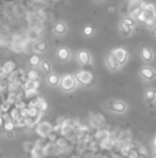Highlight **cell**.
I'll return each instance as SVG.
<instances>
[{"label":"cell","mask_w":156,"mask_h":158,"mask_svg":"<svg viewBox=\"0 0 156 158\" xmlns=\"http://www.w3.org/2000/svg\"><path fill=\"white\" fill-rule=\"evenodd\" d=\"M60 85H61V88L64 92H71V90H75V87L77 85V81L75 76L72 75V74H65L60 80Z\"/></svg>","instance_id":"1"},{"label":"cell","mask_w":156,"mask_h":158,"mask_svg":"<svg viewBox=\"0 0 156 158\" xmlns=\"http://www.w3.org/2000/svg\"><path fill=\"white\" fill-rule=\"evenodd\" d=\"M111 54L113 55V57L115 58V60L118 61V64L120 66H123V65L126 64L127 58H128V53L125 48L123 47H118L115 48V50L111 52Z\"/></svg>","instance_id":"2"},{"label":"cell","mask_w":156,"mask_h":158,"mask_svg":"<svg viewBox=\"0 0 156 158\" xmlns=\"http://www.w3.org/2000/svg\"><path fill=\"white\" fill-rule=\"evenodd\" d=\"M75 79L77 82H79L82 85H89L93 80V76L88 71H78L75 73Z\"/></svg>","instance_id":"3"},{"label":"cell","mask_w":156,"mask_h":158,"mask_svg":"<svg viewBox=\"0 0 156 158\" xmlns=\"http://www.w3.org/2000/svg\"><path fill=\"white\" fill-rule=\"evenodd\" d=\"M51 130H52L51 125H50L49 123H46V121L40 123V124H38V127H36V132L43 138L49 135V133L51 132Z\"/></svg>","instance_id":"4"},{"label":"cell","mask_w":156,"mask_h":158,"mask_svg":"<svg viewBox=\"0 0 156 158\" xmlns=\"http://www.w3.org/2000/svg\"><path fill=\"white\" fill-rule=\"evenodd\" d=\"M77 59H78V61H79L81 65H84V66H88V65L91 64L90 53H89L88 51H85V50L79 51L78 54H77Z\"/></svg>","instance_id":"5"},{"label":"cell","mask_w":156,"mask_h":158,"mask_svg":"<svg viewBox=\"0 0 156 158\" xmlns=\"http://www.w3.org/2000/svg\"><path fill=\"white\" fill-rule=\"evenodd\" d=\"M140 74L143 79H145L148 81H151L156 78V71L153 68H151V67H143L141 69Z\"/></svg>","instance_id":"6"},{"label":"cell","mask_w":156,"mask_h":158,"mask_svg":"<svg viewBox=\"0 0 156 158\" xmlns=\"http://www.w3.org/2000/svg\"><path fill=\"white\" fill-rule=\"evenodd\" d=\"M54 31L58 36H64V34L68 32V26L63 22H58V23L55 24Z\"/></svg>","instance_id":"7"},{"label":"cell","mask_w":156,"mask_h":158,"mask_svg":"<svg viewBox=\"0 0 156 158\" xmlns=\"http://www.w3.org/2000/svg\"><path fill=\"white\" fill-rule=\"evenodd\" d=\"M107 66H108V68L110 69V70H112V71H115V70H118L119 67H120V65L118 64V61L115 60V58L113 57L112 54H109L108 56H107Z\"/></svg>","instance_id":"8"},{"label":"cell","mask_w":156,"mask_h":158,"mask_svg":"<svg viewBox=\"0 0 156 158\" xmlns=\"http://www.w3.org/2000/svg\"><path fill=\"white\" fill-rule=\"evenodd\" d=\"M111 109L117 113H124L126 111V104L122 101H115L112 102Z\"/></svg>","instance_id":"9"},{"label":"cell","mask_w":156,"mask_h":158,"mask_svg":"<svg viewBox=\"0 0 156 158\" xmlns=\"http://www.w3.org/2000/svg\"><path fill=\"white\" fill-rule=\"evenodd\" d=\"M71 57V53L70 51L66 47H61L58 50V58L62 61H68Z\"/></svg>","instance_id":"10"},{"label":"cell","mask_w":156,"mask_h":158,"mask_svg":"<svg viewBox=\"0 0 156 158\" xmlns=\"http://www.w3.org/2000/svg\"><path fill=\"white\" fill-rule=\"evenodd\" d=\"M140 54H141V58H142L145 62H150L153 59V52H152L149 47H142Z\"/></svg>","instance_id":"11"},{"label":"cell","mask_w":156,"mask_h":158,"mask_svg":"<svg viewBox=\"0 0 156 158\" xmlns=\"http://www.w3.org/2000/svg\"><path fill=\"white\" fill-rule=\"evenodd\" d=\"M24 90H29V88H33V90H38L40 87V82L38 80H27L23 84Z\"/></svg>","instance_id":"12"},{"label":"cell","mask_w":156,"mask_h":158,"mask_svg":"<svg viewBox=\"0 0 156 158\" xmlns=\"http://www.w3.org/2000/svg\"><path fill=\"white\" fill-rule=\"evenodd\" d=\"M119 27H120L121 33H122L123 36H124V37H128L129 34L131 33V31H133V27H131V26H128L127 24H125L123 21L120 23Z\"/></svg>","instance_id":"13"},{"label":"cell","mask_w":156,"mask_h":158,"mask_svg":"<svg viewBox=\"0 0 156 158\" xmlns=\"http://www.w3.org/2000/svg\"><path fill=\"white\" fill-rule=\"evenodd\" d=\"M143 0H129L128 1V12L135 9H140L143 5Z\"/></svg>","instance_id":"14"},{"label":"cell","mask_w":156,"mask_h":158,"mask_svg":"<svg viewBox=\"0 0 156 158\" xmlns=\"http://www.w3.org/2000/svg\"><path fill=\"white\" fill-rule=\"evenodd\" d=\"M15 67H16L15 62L12 61V60H9V61H7L2 66V70H3V72H5V73L8 75L9 73H11L12 71H14V70H15Z\"/></svg>","instance_id":"15"},{"label":"cell","mask_w":156,"mask_h":158,"mask_svg":"<svg viewBox=\"0 0 156 158\" xmlns=\"http://www.w3.org/2000/svg\"><path fill=\"white\" fill-rule=\"evenodd\" d=\"M153 14L154 13H150V12H147V11H144V10H142V11L139 13V15L137 16V19H136L139 22H141V23H145L150 17L153 16Z\"/></svg>","instance_id":"16"},{"label":"cell","mask_w":156,"mask_h":158,"mask_svg":"<svg viewBox=\"0 0 156 158\" xmlns=\"http://www.w3.org/2000/svg\"><path fill=\"white\" fill-rule=\"evenodd\" d=\"M60 80H61V79H60L59 75H58V74H56V73L49 74V75H48V78H47L48 84L51 85V86H57V85L60 83Z\"/></svg>","instance_id":"17"},{"label":"cell","mask_w":156,"mask_h":158,"mask_svg":"<svg viewBox=\"0 0 156 158\" xmlns=\"http://www.w3.org/2000/svg\"><path fill=\"white\" fill-rule=\"evenodd\" d=\"M47 43L46 42H38V43L34 45L33 50L35 52H38V53H44L46 50H47Z\"/></svg>","instance_id":"18"},{"label":"cell","mask_w":156,"mask_h":158,"mask_svg":"<svg viewBox=\"0 0 156 158\" xmlns=\"http://www.w3.org/2000/svg\"><path fill=\"white\" fill-rule=\"evenodd\" d=\"M156 98V90H148L145 92V99L148 102H152Z\"/></svg>","instance_id":"19"},{"label":"cell","mask_w":156,"mask_h":158,"mask_svg":"<svg viewBox=\"0 0 156 158\" xmlns=\"http://www.w3.org/2000/svg\"><path fill=\"white\" fill-rule=\"evenodd\" d=\"M24 95L26 98L32 99L38 95V90H33V88H29V90H24Z\"/></svg>","instance_id":"20"},{"label":"cell","mask_w":156,"mask_h":158,"mask_svg":"<svg viewBox=\"0 0 156 158\" xmlns=\"http://www.w3.org/2000/svg\"><path fill=\"white\" fill-rule=\"evenodd\" d=\"M11 105H12V103H10L8 100L2 101V102L0 103V111L3 113L9 112V110L11 109Z\"/></svg>","instance_id":"21"},{"label":"cell","mask_w":156,"mask_h":158,"mask_svg":"<svg viewBox=\"0 0 156 158\" xmlns=\"http://www.w3.org/2000/svg\"><path fill=\"white\" fill-rule=\"evenodd\" d=\"M142 10L147 12H150V13H154L156 11V8L154 3H143L142 5Z\"/></svg>","instance_id":"22"},{"label":"cell","mask_w":156,"mask_h":158,"mask_svg":"<svg viewBox=\"0 0 156 158\" xmlns=\"http://www.w3.org/2000/svg\"><path fill=\"white\" fill-rule=\"evenodd\" d=\"M10 116H11V119L13 121H17V119L21 117V114H19V110H18V109H16L15 107H14V109H12L11 113H10Z\"/></svg>","instance_id":"23"},{"label":"cell","mask_w":156,"mask_h":158,"mask_svg":"<svg viewBox=\"0 0 156 158\" xmlns=\"http://www.w3.org/2000/svg\"><path fill=\"white\" fill-rule=\"evenodd\" d=\"M40 64H41V59H40V57H38V55H32L31 57H30V65H31V66L36 67Z\"/></svg>","instance_id":"24"},{"label":"cell","mask_w":156,"mask_h":158,"mask_svg":"<svg viewBox=\"0 0 156 158\" xmlns=\"http://www.w3.org/2000/svg\"><path fill=\"white\" fill-rule=\"evenodd\" d=\"M41 67L44 70V72H46V73H49V72L51 71V66H50L49 62L46 61V60H44V61L41 62Z\"/></svg>","instance_id":"25"},{"label":"cell","mask_w":156,"mask_h":158,"mask_svg":"<svg viewBox=\"0 0 156 158\" xmlns=\"http://www.w3.org/2000/svg\"><path fill=\"white\" fill-rule=\"evenodd\" d=\"M38 73L35 70H30L27 74V80H38Z\"/></svg>","instance_id":"26"},{"label":"cell","mask_w":156,"mask_h":158,"mask_svg":"<svg viewBox=\"0 0 156 158\" xmlns=\"http://www.w3.org/2000/svg\"><path fill=\"white\" fill-rule=\"evenodd\" d=\"M14 107H15L16 109H18V110H21V109L26 108L27 105H26L25 101H23L22 99H17V100L15 101V103H14Z\"/></svg>","instance_id":"27"},{"label":"cell","mask_w":156,"mask_h":158,"mask_svg":"<svg viewBox=\"0 0 156 158\" xmlns=\"http://www.w3.org/2000/svg\"><path fill=\"white\" fill-rule=\"evenodd\" d=\"M3 124H5V129L7 131H12V130H13L14 127H15V125H14V121H12V119H11V121H5Z\"/></svg>","instance_id":"28"},{"label":"cell","mask_w":156,"mask_h":158,"mask_svg":"<svg viewBox=\"0 0 156 158\" xmlns=\"http://www.w3.org/2000/svg\"><path fill=\"white\" fill-rule=\"evenodd\" d=\"M93 31H94V30H93V27L90 25L86 26V27L84 28V34L86 37H91L93 34Z\"/></svg>","instance_id":"29"},{"label":"cell","mask_w":156,"mask_h":158,"mask_svg":"<svg viewBox=\"0 0 156 158\" xmlns=\"http://www.w3.org/2000/svg\"><path fill=\"white\" fill-rule=\"evenodd\" d=\"M14 125L17 127H25L26 126V118L25 117H19L17 121H14Z\"/></svg>","instance_id":"30"},{"label":"cell","mask_w":156,"mask_h":158,"mask_svg":"<svg viewBox=\"0 0 156 158\" xmlns=\"http://www.w3.org/2000/svg\"><path fill=\"white\" fill-rule=\"evenodd\" d=\"M142 11V8H140V9H135L133 10V11H129V15H131V19H134L136 21V19H137V16L139 15V13Z\"/></svg>","instance_id":"31"},{"label":"cell","mask_w":156,"mask_h":158,"mask_svg":"<svg viewBox=\"0 0 156 158\" xmlns=\"http://www.w3.org/2000/svg\"><path fill=\"white\" fill-rule=\"evenodd\" d=\"M47 108H48L47 102H46V101H44V100H42L41 102H40V104H38V109L41 111V112H44V111H46V110H47Z\"/></svg>","instance_id":"32"},{"label":"cell","mask_w":156,"mask_h":158,"mask_svg":"<svg viewBox=\"0 0 156 158\" xmlns=\"http://www.w3.org/2000/svg\"><path fill=\"white\" fill-rule=\"evenodd\" d=\"M123 22H124L125 24H127L128 26H131V27H134L136 24L135 19H131V17H124V19H123Z\"/></svg>","instance_id":"33"},{"label":"cell","mask_w":156,"mask_h":158,"mask_svg":"<svg viewBox=\"0 0 156 158\" xmlns=\"http://www.w3.org/2000/svg\"><path fill=\"white\" fill-rule=\"evenodd\" d=\"M3 123H5V121H3V119H2V117H1V116H0V127H1V126H2V125H3Z\"/></svg>","instance_id":"34"},{"label":"cell","mask_w":156,"mask_h":158,"mask_svg":"<svg viewBox=\"0 0 156 158\" xmlns=\"http://www.w3.org/2000/svg\"><path fill=\"white\" fill-rule=\"evenodd\" d=\"M153 34L156 36V27H154V29H153Z\"/></svg>","instance_id":"35"},{"label":"cell","mask_w":156,"mask_h":158,"mask_svg":"<svg viewBox=\"0 0 156 158\" xmlns=\"http://www.w3.org/2000/svg\"><path fill=\"white\" fill-rule=\"evenodd\" d=\"M153 16H154V19H156V11L154 12V14H153Z\"/></svg>","instance_id":"36"},{"label":"cell","mask_w":156,"mask_h":158,"mask_svg":"<svg viewBox=\"0 0 156 158\" xmlns=\"http://www.w3.org/2000/svg\"><path fill=\"white\" fill-rule=\"evenodd\" d=\"M154 145H155V147H156V138H155V140H154Z\"/></svg>","instance_id":"37"},{"label":"cell","mask_w":156,"mask_h":158,"mask_svg":"<svg viewBox=\"0 0 156 158\" xmlns=\"http://www.w3.org/2000/svg\"><path fill=\"white\" fill-rule=\"evenodd\" d=\"M95 1H97V2H101V1H103V0H95Z\"/></svg>","instance_id":"38"},{"label":"cell","mask_w":156,"mask_h":158,"mask_svg":"<svg viewBox=\"0 0 156 158\" xmlns=\"http://www.w3.org/2000/svg\"><path fill=\"white\" fill-rule=\"evenodd\" d=\"M155 155H156V149H155Z\"/></svg>","instance_id":"39"}]
</instances>
